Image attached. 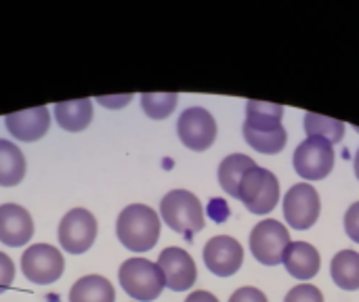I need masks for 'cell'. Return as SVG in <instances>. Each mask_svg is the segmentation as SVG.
Wrapping results in <instances>:
<instances>
[{"label":"cell","instance_id":"cell-4","mask_svg":"<svg viewBox=\"0 0 359 302\" xmlns=\"http://www.w3.org/2000/svg\"><path fill=\"white\" fill-rule=\"evenodd\" d=\"M242 204L252 214H269L276 204L280 202V183L278 177L261 166L250 168L242 183H240V198Z\"/></svg>","mask_w":359,"mask_h":302},{"label":"cell","instance_id":"cell-16","mask_svg":"<svg viewBox=\"0 0 359 302\" xmlns=\"http://www.w3.org/2000/svg\"><path fill=\"white\" fill-rule=\"evenodd\" d=\"M286 271L297 277V280H313L322 267V259L316 246L307 244V242H290V246L286 248L284 261Z\"/></svg>","mask_w":359,"mask_h":302},{"label":"cell","instance_id":"cell-7","mask_svg":"<svg viewBox=\"0 0 359 302\" xmlns=\"http://www.w3.org/2000/svg\"><path fill=\"white\" fill-rule=\"evenodd\" d=\"M65 269L63 254L50 244H34L21 256V271L23 275L38 286L55 284Z\"/></svg>","mask_w":359,"mask_h":302},{"label":"cell","instance_id":"cell-18","mask_svg":"<svg viewBox=\"0 0 359 302\" xmlns=\"http://www.w3.org/2000/svg\"><path fill=\"white\" fill-rule=\"evenodd\" d=\"M255 160L244 156V153H231L227 156L221 166H219V183L223 187V191L231 198H240V183L244 179V174L255 168Z\"/></svg>","mask_w":359,"mask_h":302},{"label":"cell","instance_id":"cell-14","mask_svg":"<svg viewBox=\"0 0 359 302\" xmlns=\"http://www.w3.org/2000/svg\"><path fill=\"white\" fill-rule=\"evenodd\" d=\"M4 122H6L8 132H11L15 139L32 143V141L42 139V137L48 132L50 114H48V107L38 105V107L25 109V111L6 114V116H4Z\"/></svg>","mask_w":359,"mask_h":302},{"label":"cell","instance_id":"cell-28","mask_svg":"<svg viewBox=\"0 0 359 302\" xmlns=\"http://www.w3.org/2000/svg\"><path fill=\"white\" fill-rule=\"evenodd\" d=\"M229 302H269V301H267V296H265L259 288H250V286H246V288L236 290V292L231 294Z\"/></svg>","mask_w":359,"mask_h":302},{"label":"cell","instance_id":"cell-17","mask_svg":"<svg viewBox=\"0 0 359 302\" xmlns=\"http://www.w3.org/2000/svg\"><path fill=\"white\" fill-rule=\"evenodd\" d=\"M55 120L67 132L84 130L93 120V101L90 99H76V101H61L55 105Z\"/></svg>","mask_w":359,"mask_h":302},{"label":"cell","instance_id":"cell-6","mask_svg":"<svg viewBox=\"0 0 359 302\" xmlns=\"http://www.w3.org/2000/svg\"><path fill=\"white\" fill-rule=\"evenodd\" d=\"M334 168L332 143L322 137H307L294 151V170L307 181H322Z\"/></svg>","mask_w":359,"mask_h":302},{"label":"cell","instance_id":"cell-5","mask_svg":"<svg viewBox=\"0 0 359 302\" xmlns=\"http://www.w3.org/2000/svg\"><path fill=\"white\" fill-rule=\"evenodd\" d=\"M288 246H290V233L276 219L261 221L250 233V250L255 259L265 267L280 265L284 261Z\"/></svg>","mask_w":359,"mask_h":302},{"label":"cell","instance_id":"cell-11","mask_svg":"<svg viewBox=\"0 0 359 302\" xmlns=\"http://www.w3.org/2000/svg\"><path fill=\"white\" fill-rule=\"evenodd\" d=\"M244 263V248L229 235H217L204 246V265L219 277H231Z\"/></svg>","mask_w":359,"mask_h":302},{"label":"cell","instance_id":"cell-25","mask_svg":"<svg viewBox=\"0 0 359 302\" xmlns=\"http://www.w3.org/2000/svg\"><path fill=\"white\" fill-rule=\"evenodd\" d=\"M284 302H324V294L311 284H299L286 294Z\"/></svg>","mask_w":359,"mask_h":302},{"label":"cell","instance_id":"cell-2","mask_svg":"<svg viewBox=\"0 0 359 302\" xmlns=\"http://www.w3.org/2000/svg\"><path fill=\"white\" fill-rule=\"evenodd\" d=\"M160 217L172 231L185 235L187 240H191L206 225L202 202L187 189L168 191L160 202Z\"/></svg>","mask_w":359,"mask_h":302},{"label":"cell","instance_id":"cell-26","mask_svg":"<svg viewBox=\"0 0 359 302\" xmlns=\"http://www.w3.org/2000/svg\"><path fill=\"white\" fill-rule=\"evenodd\" d=\"M345 233L347 238L359 244V202L351 204L349 210L345 212Z\"/></svg>","mask_w":359,"mask_h":302},{"label":"cell","instance_id":"cell-15","mask_svg":"<svg viewBox=\"0 0 359 302\" xmlns=\"http://www.w3.org/2000/svg\"><path fill=\"white\" fill-rule=\"evenodd\" d=\"M34 235L32 214L19 204L0 206V242L6 246H23Z\"/></svg>","mask_w":359,"mask_h":302},{"label":"cell","instance_id":"cell-21","mask_svg":"<svg viewBox=\"0 0 359 302\" xmlns=\"http://www.w3.org/2000/svg\"><path fill=\"white\" fill-rule=\"evenodd\" d=\"M332 280L339 288L353 292L359 290V254L355 250H341L330 265Z\"/></svg>","mask_w":359,"mask_h":302},{"label":"cell","instance_id":"cell-12","mask_svg":"<svg viewBox=\"0 0 359 302\" xmlns=\"http://www.w3.org/2000/svg\"><path fill=\"white\" fill-rule=\"evenodd\" d=\"M158 267L164 275L166 288H170L172 292H185V290L194 288V284L198 280L196 263H194L191 254H187L183 248L162 250V254L158 259Z\"/></svg>","mask_w":359,"mask_h":302},{"label":"cell","instance_id":"cell-10","mask_svg":"<svg viewBox=\"0 0 359 302\" xmlns=\"http://www.w3.org/2000/svg\"><path fill=\"white\" fill-rule=\"evenodd\" d=\"M177 132L181 143L191 151H206L217 139V122L204 107H189L179 116Z\"/></svg>","mask_w":359,"mask_h":302},{"label":"cell","instance_id":"cell-19","mask_svg":"<svg viewBox=\"0 0 359 302\" xmlns=\"http://www.w3.org/2000/svg\"><path fill=\"white\" fill-rule=\"evenodd\" d=\"M69 302H116V290L103 275H86L72 286Z\"/></svg>","mask_w":359,"mask_h":302},{"label":"cell","instance_id":"cell-29","mask_svg":"<svg viewBox=\"0 0 359 302\" xmlns=\"http://www.w3.org/2000/svg\"><path fill=\"white\" fill-rule=\"evenodd\" d=\"M185 302H219V298L215 296V294H210V292H206V290H196V292H191Z\"/></svg>","mask_w":359,"mask_h":302},{"label":"cell","instance_id":"cell-8","mask_svg":"<svg viewBox=\"0 0 359 302\" xmlns=\"http://www.w3.org/2000/svg\"><path fill=\"white\" fill-rule=\"evenodd\" d=\"M57 238L67 254H84L95 244L97 219L86 208H74L61 219Z\"/></svg>","mask_w":359,"mask_h":302},{"label":"cell","instance_id":"cell-22","mask_svg":"<svg viewBox=\"0 0 359 302\" xmlns=\"http://www.w3.org/2000/svg\"><path fill=\"white\" fill-rule=\"evenodd\" d=\"M305 132L309 137H322V139L330 141L332 145H337L345 137V124L341 120L309 111V114H305Z\"/></svg>","mask_w":359,"mask_h":302},{"label":"cell","instance_id":"cell-1","mask_svg":"<svg viewBox=\"0 0 359 302\" xmlns=\"http://www.w3.org/2000/svg\"><path fill=\"white\" fill-rule=\"evenodd\" d=\"M116 235L124 248L130 252H147L160 240V219L158 212L145 204L126 206L116 221Z\"/></svg>","mask_w":359,"mask_h":302},{"label":"cell","instance_id":"cell-27","mask_svg":"<svg viewBox=\"0 0 359 302\" xmlns=\"http://www.w3.org/2000/svg\"><path fill=\"white\" fill-rule=\"evenodd\" d=\"M13 280H15V265L4 252H0V294L13 284Z\"/></svg>","mask_w":359,"mask_h":302},{"label":"cell","instance_id":"cell-24","mask_svg":"<svg viewBox=\"0 0 359 302\" xmlns=\"http://www.w3.org/2000/svg\"><path fill=\"white\" fill-rule=\"evenodd\" d=\"M284 107L278 103H267V101H246V118L252 120H282Z\"/></svg>","mask_w":359,"mask_h":302},{"label":"cell","instance_id":"cell-23","mask_svg":"<svg viewBox=\"0 0 359 302\" xmlns=\"http://www.w3.org/2000/svg\"><path fill=\"white\" fill-rule=\"evenodd\" d=\"M177 103H179V95L177 92H143L141 95L143 111L151 120H164V118H168L175 111Z\"/></svg>","mask_w":359,"mask_h":302},{"label":"cell","instance_id":"cell-30","mask_svg":"<svg viewBox=\"0 0 359 302\" xmlns=\"http://www.w3.org/2000/svg\"><path fill=\"white\" fill-rule=\"evenodd\" d=\"M353 164H355V177L359 179V149L358 153H355V162H353Z\"/></svg>","mask_w":359,"mask_h":302},{"label":"cell","instance_id":"cell-3","mask_svg":"<svg viewBox=\"0 0 359 302\" xmlns=\"http://www.w3.org/2000/svg\"><path fill=\"white\" fill-rule=\"evenodd\" d=\"M118 280L124 292L139 302L156 301L166 288V282L158 263H151L147 259L124 261L118 271Z\"/></svg>","mask_w":359,"mask_h":302},{"label":"cell","instance_id":"cell-20","mask_svg":"<svg viewBox=\"0 0 359 302\" xmlns=\"http://www.w3.org/2000/svg\"><path fill=\"white\" fill-rule=\"evenodd\" d=\"M23 174H25V158L21 149L11 141L0 139V187L19 185Z\"/></svg>","mask_w":359,"mask_h":302},{"label":"cell","instance_id":"cell-13","mask_svg":"<svg viewBox=\"0 0 359 302\" xmlns=\"http://www.w3.org/2000/svg\"><path fill=\"white\" fill-rule=\"evenodd\" d=\"M244 139L259 153H280L286 147L288 135L282 120H248L244 122Z\"/></svg>","mask_w":359,"mask_h":302},{"label":"cell","instance_id":"cell-9","mask_svg":"<svg viewBox=\"0 0 359 302\" xmlns=\"http://www.w3.org/2000/svg\"><path fill=\"white\" fill-rule=\"evenodd\" d=\"M320 210H322L320 193L309 183L292 185L290 191L284 195V217L288 225L297 231H305L313 227L316 221L320 219Z\"/></svg>","mask_w":359,"mask_h":302}]
</instances>
